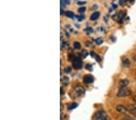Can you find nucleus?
<instances>
[{
    "mask_svg": "<svg viewBox=\"0 0 136 120\" xmlns=\"http://www.w3.org/2000/svg\"><path fill=\"white\" fill-rule=\"evenodd\" d=\"M132 92L130 89L127 87H120L117 93L118 97H127L132 95Z\"/></svg>",
    "mask_w": 136,
    "mask_h": 120,
    "instance_id": "nucleus-1",
    "label": "nucleus"
},
{
    "mask_svg": "<svg viewBox=\"0 0 136 120\" xmlns=\"http://www.w3.org/2000/svg\"><path fill=\"white\" fill-rule=\"evenodd\" d=\"M93 120H111L106 112L103 110H99L93 116Z\"/></svg>",
    "mask_w": 136,
    "mask_h": 120,
    "instance_id": "nucleus-2",
    "label": "nucleus"
},
{
    "mask_svg": "<svg viewBox=\"0 0 136 120\" xmlns=\"http://www.w3.org/2000/svg\"><path fill=\"white\" fill-rule=\"evenodd\" d=\"M85 93V89L81 86H77L74 87L73 95L75 97H79V96H82Z\"/></svg>",
    "mask_w": 136,
    "mask_h": 120,
    "instance_id": "nucleus-3",
    "label": "nucleus"
},
{
    "mask_svg": "<svg viewBox=\"0 0 136 120\" xmlns=\"http://www.w3.org/2000/svg\"><path fill=\"white\" fill-rule=\"evenodd\" d=\"M116 111L119 112V113H120V114L128 115V113H130L128 111L127 107H125V106L123 105H118L117 107H116Z\"/></svg>",
    "mask_w": 136,
    "mask_h": 120,
    "instance_id": "nucleus-4",
    "label": "nucleus"
},
{
    "mask_svg": "<svg viewBox=\"0 0 136 120\" xmlns=\"http://www.w3.org/2000/svg\"><path fill=\"white\" fill-rule=\"evenodd\" d=\"M82 66H83V63H82V61L80 60V59L76 58V59L73 60V66L74 69H76V70L80 69L82 67Z\"/></svg>",
    "mask_w": 136,
    "mask_h": 120,
    "instance_id": "nucleus-5",
    "label": "nucleus"
},
{
    "mask_svg": "<svg viewBox=\"0 0 136 120\" xmlns=\"http://www.w3.org/2000/svg\"><path fill=\"white\" fill-rule=\"evenodd\" d=\"M127 109L129 113L136 116V104H129L127 106Z\"/></svg>",
    "mask_w": 136,
    "mask_h": 120,
    "instance_id": "nucleus-6",
    "label": "nucleus"
},
{
    "mask_svg": "<svg viewBox=\"0 0 136 120\" xmlns=\"http://www.w3.org/2000/svg\"><path fill=\"white\" fill-rule=\"evenodd\" d=\"M83 81L85 83L90 84V83H93L94 81V77L91 75H87L84 76Z\"/></svg>",
    "mask_w": 136,
    "mask_h": 120,
    "instance_id": "nucleus-7",
    "label": "nucleus"
},
{
    "mask_svg": "<svg viewBox=\"0 0 136 120\" xmlns=\"http://www.w3.org/2000/svg\"><path fill=\"white\" fill-rule=\"evenodd\" d=\"M122 64L125 67H129L131 66V61L127 58H123L122 59Z\"/></svg>",
    "mask_w": 136,
    "mask_h": 120,
    "instance_id": "nucleus-8",
    "label": "nucleus"
},
{
    "mask_svg": "<svg viewBox=\"0 0 136 120\" xmlns=\"http://www.w3.org/2000/svg\"><path fill=\"white\" fill-rule=\"evenodd\" d=\"M119 84H120V87H127L129 84V81L126 79H121L119 81Z\"/></svg>",
    "mask_w": 136,
    "mask_h": 120,
    "instance_id": "nucleus-9",
    "label": "nucleus"
},
{
    "mask_svg": "<svg viewBox=\"0 0 136 120\" xmlns=\"http://www.w3.org/2000/svg\"><path fill=\"white\" fill-rule=\"evenodd\" d=\"M99 15H100V13L98 12H96L94 13H93L92 15H91V17H90V19L92 20V21H94V20L97 19V18L99 17Z\"/></svg>",
    "mask_w": 136,
    "mask_h": 120,
    "instance_id": "nucleus-10",
    "label": "nucleus"
},
{
    "mask_svg": "<svg viewBox=\"0 0 136 120\" xmlns=\"http://www.w3.org/2000/svg\"><path fill=\"white\" fill-rule=\"evenodd\" d=\"M122 16H123V13L122 12H119L118 13H116V15H114L113 19L115 20V21H117V20L122 19Z\"/></svg>",
    "mask_w": 136,
    "mask_h": 120,
    "instance_id": "nucleus-11",
    "label": "nucleus"
},
{
    "mask_svg": "<svg viewBox=\"0 0 136 120\" xmlns=\"http://www.w3.org/2000/svg\"><path fill=\"white\" fill-rule=\"evenodd\" d=\"M77 107V104L76 103H71L70 105L68 107V110H73V109L76 108Z\"/></svg>",
    "mask_w": 136,
    "mask_h": 120,
    "instance_id": "nucleus-12",
    "label": "nucleus"
},
{
    "mask_svg": "<svg viewBox=\"0 0 136 120\" xmlns=\"http://www.w3.org/2000/svg\"><path fill=\"white\" fill-rule=\"evenodd\" d=\"M65 15H66L67 17H69V18H72L74 17V13H73L72 12L68 11V12H67L66 13H65Z\"/></svg>",
    "mask_w": 136,
    "mask_h": 120,
    "instance_id": "nucleus-13",
    "label": "nucleus"
},
{
    "mask_svg": "<svg viewBox=\"0 0 136 120\" xmlns=\"http://www.w3.org/2000/svg\"><path fill=\"white\" fill-rule=\"evenodd\" d=\"M62 81H63V83L65 85H67L69 83V79H68V77L67 76H64L63 78V79H62Z\"/></svg>",
    "mask_w": 136,
    "mask_h": 120,
    "instance_id": "nucleus-14",
    "label": "nucleus"
},
{
    "mask_svg": "<svg viewBox=\"0 0 136 120\" xmlns=\"http://www.w3.org/2000/svg\"><path fill=\"white\" fill-rule=\"evenodd\" d=\"M95 42L97 44H101L103 43V39L102 38H98L95 40Z\"/></svg>",
    "mask_w": 136,
    "mask_h": 120,
    "instance_id": "nucleus-15",
    "label": "nucleus"
},
{
    "mask_svg": "<svg viewBox=\"0 0 136 120\" xmlns=\"http://www.w3.org/2000/svg\"><path fill=\"white\" fill-rule=\"evenodd\" d=\"M74 47H75L76 49H80V47H81V45H80V44L79 42H74Z\"/></svg>",
    "mask_w": 136,
    "mask_h": 120,
    "instance_id": "nucleus-16",
    "label": "nucleus"
},
{
    "mask_svg": "<svg viewBox=\"0 0 136 120\" xmlns=\"http://www.w3.org/2000/svg\"><path fill=\"white\" fill-rule=\"evenodd\" d=\"M88 55V52L86 50H83L82 51V55L84 56V58L86 57V56H87V55Z\"/></svg>",
    "mask_w": 136,
    "mask_h": 120,
    "instance_id": "nucleus-17",
    "label": "nucleus"
},
{
    "mask_svg": "<svg viewBox=\"0 0 136 120\" xmlns=\"http://www.w3.org/2000/svg\"><path fill=\"white\" fill-rule=\"evenodd\" d=\"M85 10H86L85 7H81L78 9V12L79 13H84V12L85 11Z\"/></svg>",
    "mask_w": 136,
    "mask_h": 120,
    "instance_id": "nucleus-18",
    "label": "nucleus"
},
{
    "mask_svg": "<svg viewBox=\"0 0 136 120\" xmlns=\"http://www.w3.org/2000/svg\"><path fill=\"white\" fill-rule=\"evenodd\" d=\"M86 69L88 70H90V71H92L93 70V67L91 64H87L86 65Z\"/></svg>",
    "mask_w": 136,
    "mask_h": 120,
    "instance_id": "nucleus-19",
    "label": "nucleus"
},
{
    "mask_svg": "<svg viewBox=\"0 0 136 120\" xmlns=\"http://www.w3.org/2000/svg\"><path fill=\"white\" fill-rule=\"evenodd\" d=\"M123 120H134V119H132V118L130 117V116H128V115H126V116H125V117L123 118Z\"/></svg>",
    "mask_w": 136,
    "mask_h": 120,
    "instance_id": "nucleus-20",
    "label": "nucleus"
},
{
    "mask_svg": "<svg viewBox=\"0 0 136 120\" xmlns=\"http://www.w3.org/2000/svg\"><path fill=\"white\" fill-rule=\"evenodd\" d=\"M71 71V68L70 67H67L66 69H65V72H66V73H69Z\"/></svg>",
    "mask_w": 136,
    "mask_h": 120,
    "instance_id": "nucleus-21",
    "label": "nucleus"
},
{
    "mask_svg": "<svg viewBox=\"0 0 136 120\" xmlns=\"http://www.w3.org/2000/svg\"><path fill=\"white\" fill-rule=\"evenodd\" d=\"M95 58H96V59L97 60V62H100V61H101V58H100V56H98L97 55H96Z\"/></svg>",
    "mask_w": 136,
    "mask_h": 120,
    "instance_id": "nucleus-22",
    "label": "nucleus"
},
{
    "mask_svg": "<svg viewBox=\"0 0 136 120\" xmlns=\"http://www.w3.org/2000/svg\"><path fill=\"white\" fill-rule=\"evenodd\" d=\"M83 19H84V16H83V15H81V16H80L78 18L79 21H81V20H82Z\"/></svg>",
    "mask_w": 136,
    "mask_h": 120,
    "instance_id": "nucleus-23",
    "label": "nucleus"
},
{
    "mask_svg": "<svg viewBox=\"0 0 136 120\" xmlns=\"http://www.w3.org/2000/svg\"><path fill=\"white\" fill-rule=\"evenodd\" d=\"M85 3V2H83V1H79L78 3H77V4H79V5H82V4H84Z\"/></svg>",
    "mask_w": 136,
    "mask_h": 120,
    "instance_id": "nucleus-24",
    "label": "nucleus"
},
{
    "mask_svg": "<svg viewBox=\"0 0 136 120\" xmlns=\"http://www.w3.org/2000/svg\"><path fill=\"white\" fill-rule=\"evenodd\" d=\"M132 59H133V61L134 62L136 63V55H134L133 56V57H132Z\"/></svg>",
    "mask_w": 136,
    "mask_h": 120,
    "instance_id": "nucleus-25",
    "label": "nucleus"
},
{
    "mask_svg": "<svg viewBox=\"0 0 136 120\" xmlns=\"http://www.w3.org/2000/svg\"><path fill=\"white\" fill-rule=\"evenodd\" d=\"M61 95L64 94V91H63V89H62V87H61Z\"/></svg>",
    "mask_w": 136,
    "mask_h": 120,
    "instance_id": "nucleus-26",
    "label": "nucleus"
},
{
    "mask_svg": "<svg viewBox=\"0 0 136 120\" xmlns=\"http://www.w3.org/2000/svg\"><path fill=\"white\" fill-rule=\"evenodd\" d=\"M133 101L136 104V95L133 97Z\"/></svg>",
    "mask_w": 136,
    "mask_h": 120,
    "instance_id": "nucleus-27",
    "label": "nucleus"
},
{
    "mask_svg": "<svg viewBox=\"0 0 136 120\" xmlns=\"http://www.w3.org/2000/svg\"><path fill=\"white\" fill-rule=\"evenodd\" d=\"M62 109H63V105H62V103H61V111H62Z\"/></svg>",
    "mask_w": 136,
    "mask_h": 120,
    "instance_id": "nucleus-28",
    "label": "nucleus"
},
{
    "mask_svg": "<svg viewBox=\"0 0 136 120\" xmlns=\"http://www.w3.org/2000/svg\"><path fill=\"white\" fill-rule=\"evenodd\" d=\"M134 120H136V117L135 118V119H134Z\"/></svg>",
    "mask_w": 136,
    "mask_h": 120,
    "instance_id": "nucleus-29",
    "label": "nucleus"
},
{
    "mask_svg": "<svg viewBox=\"0 0 136 120\" xmlns=\"http://www.w3.org/2000/svg\"><path fill=\"white\" fill-rule=\"evenodd\" d=\"M135 74H136V72H135Z\"/></svg>",
    "mask_w": 136,
    "mask_h": 120,
    "instance_id": "nucleus-30",
    "label": "nucleus"
}]
</instances>
